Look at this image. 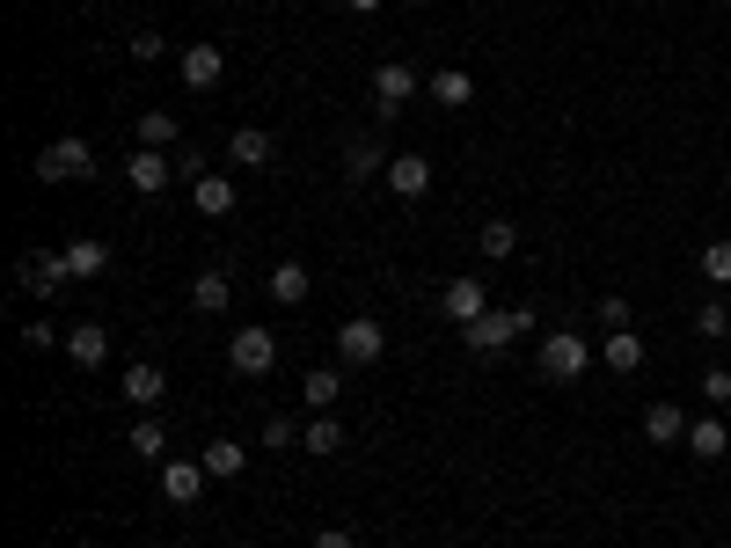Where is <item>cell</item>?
<instances>
[{"label": "cell", "mask_w": 731, "mask_h": 548, "mask_svg": "<svg viewBox=\"0 0 731 548\" xmlns=\"http://www.w3.org/2000/svg\"><path fill=\"white\" fill-rule=\"evenodd\" d=\"M534 329V307H490V315H475L469 329H461V344H469V352H505L512 336H527Z\"/></svg>", "instance_id": "1"}, {"label": "cell", "mask_w": 731, "mask_h": 548, "mask_svg": "<svg viewBox=\"0 0 731 548\" xmlns=\"http://www.w3.org/2000/svg\"><path fill=\"white\" fill-rule=\"evenodd\" d=\"M585 366H592V344L585 336H541V380H563V388H571V380H585Z\"/></svg>", "instance_id": "2"}, {"label": "cell", "mask_w": 731, "mask_h": 548, "mask_svg": "<svg viewBox=\"0 0 731 548\" xmlns=\"http://www.w3.org/2000/svg\"><path fill=\"white\" fill-rule=\"evenodd\" d=\"M37 176L44 183H81V176H96V154H88V140H52L44 154H37Z\"/></svg>", "instance_id": "3"}, {"label": "cell", "mask_w": 731, "mask_h": 548, "mask_svg": "<svg viewBox=\"0 0 731 548\" xmlns=\"http://www.w3.org/2000/svg\"><path fill=\"white\" fill-rule=\"evenodd\" d=\"M381 352H388V329L373 315H351L344 329H337V358H344V366H381Z\"/></svg>", "instance_id": "4"}, {"label": "cell", "mask_w": 731, "mask_h": 548, "mask_svg": "<svg viewBox=\"0 0 731 548\" xmlns=\"http://www.w3.org/2000/svg\"><path fill=\"white\" fill-rule=\"evenodd\" d=\"M16 278L30 285L37 301H59V293H67V278H73V264H67V248H44V256H22Z\"/></svg>", "instance_id": "5"}, {"label": "cell", "mask_w": 731, "mask_h": 548, "mask_svg": "<svg viewBox=\"0 0 731 548\" xmlns=\"http://www.w3.org/2000/svg\"><path fill=\"white\" fill-rule=\"evenodd\" d=\"M227 366L242 373V380L271 373V366H279V336H271V329H234V344H227Z\"/></svg>", "instance_id": "6"}, {"label": "cell", "mask_w": 731, "mask_h": 548, "mask_svg": "<svg viewBox=\"0 0 731 548\" xmlns=\"http://www.w3.org/2000/svg\"><path fill=\"white\" fill-rule=\"evenodd\" d=\"M418 95V67H402V59H388L381 73H373V103H381V118H395L402 103Z\"/></svg>", "instance_id": "7"}, {"label": "cell", "mask_w": 731, "mask_h": 548, "mask_svg": "<svg viewBox=\"0 0 731 548\" xmlns=\"http://www.w3.org/2000/svg\"><path fill=\"white\" fill-rule=\"evenodd\" d=\"M439 307H447L453 329H469L475 315H490V293H483V278H453L447 293H439Z\"/></svg>", "instance_id": "8"}, {"label": "cell", "mask_w": 731, "mask_h": 548, "mask_svg": "<svg viewBox=\"0 0 731 548\" xmlns=\"http://www.w3.org/2000/svg\"><path fill=\"white\" fill-rule=\"evenodd\" d=\"M161 497L169 505H198L206 497V460H161Z\"/></svg>", "instance_id": "9"}, {"label": "cell", "mask_w": 731, "mask_h": 548, "mask_svg": "<svg viewBox=\"0 0 731 548\" xmlns=\"http://www.w3.org/2000/svg\"><path fill=\"white\" fill-rule=\"evenodd\" d=\"M183 89H220V73H227V52L220 44H183Z\"/></svg>", "instance_id": "10"}, {"label": "cell", "mask_w": 731, "mask_h": 548, "mask_svg": "<svg viewBox=\"0 0 731 548\" xmlns=\"http://www.w3.org/2000/svg\"><path fill=\"white\" fill-rule=\"evenodd\" d=\"M169 176H176V161H161V146H140V154L124 161V183L140 197H154V191H169Z\"/></svg>", "instance_id": "11"}, {"label": "cell", "mask_w": 731, "mask_h": 548, "mask_svg": "<svg viewBox=\"0 0 731 548\" xmlns=\"http://www.w3.org/2000/svg\"><path fill=\"white\" fill-rule=\"evenodd\" d=\"M644 439L651 446H688V409H680V403H651L644 409Z\"/></svg>", "instance_id": "12"}, {"label": "cell", "mask_w": 731, "mask_h": 548, "mask_svg": "<svg viewBox=\"0 0 731 548\" xmlns=\"http://www.w3.org/2000/svg\"><path fill=\"white\" fill-rule=\"evenodd\" d=\"M388 191H395V197H424V191H432V161H424V154H395V161H388Z\"/></svg>", "instance_id": "13"}, {"label": "cell", "mask_w": 731, "mask_h": 548, "mask_svg": "<svg viewBox=\"0 0 731 548\" xmlns=\"http://www.w3.org/2000/svg\"><path fill=\"white\" fill-rule=\"evenodd\" d=\"M161 395H169V380H161V366H154V358L124 366V403H132V409H154Z\"/></svg>", "instance_id": "14"}, {"label": "cell", "mask_w": 731, "mask_h": 548, "mask_svg": "<svg viewBox=\"0 0 731 548\" xmlns=\"http://www.w3.org/2000/svg\"><path fill=\"white\" fill-rule=\"evenodd\" d=\"M67 358L96 373V366L110 358V329H103V322H81V329H67Z\"/></svg>", "instance_id": "15"}, {"label": "cell", "mask_w": 731, "mask_h": 548, "mask_svg": "<svg viewBox=\"0 0 731 548\" xmlns=\"http://www.w3.org/2000/svg\"><path fill=\"white\" fill-rule=\"evenodd\" d=\"M388 161H395V154H381V140H344V176H351V183L388 176Z\"/></svg>", "instance_id": "16"}, {"label": "cell", "mask_w": 731, "mask_h": 548, "mask_svg": "<svg viewBox=\"0 0 731 548\" xmlns=\"http://www.w3.org/2000/svg\"><path fill=\"white\" fill-rule=\"evenodd\" d=\"M600 366H608V373H637V366H644V336H637V329H608Z\"/></svg>", "instance_id": "17"}, {"label": "cell", "mask_w": 731, "mask_h": 548, "mask_svg": "<svg viewBox=\"0 0 731 548\" xmlns=\"http://www.w3.org/2000/svg\"><path fill=\"white\" fill-rule=\"evenodd\" d=\"M191 307H198V315H227V307H234V278H227V271L191 278Z\"/></svg>", "instance_id": "18"}, {"label": "cell", "mask_w": 731, "mask_h": 548, "mask_svg": "<svg viewBox=\"0 0 731 548\" xmlns=\"http://www.w3.org/2000/svg\"><path fill=\"white\" fill-rule=\"evenodd\" d=\"M308 264H279V271H271V278H263V293H271V301H279V307H300V301H308Z\"/></svg>", "instance_id": "19"}, {"label": "cell", "mask_w": 731, "mask_h": 548, "mask_svg": "<svg viewBox=\"0 0 731 548\" xmlns=\"http://www.w3.org/2000/svg\"><path fill=\"white\" fill-rule=\"evenodd\" d=\"M227 161H242V169H271V132H257V124H242V132L227 140Z\"/></svg>", "instance_id": "20"}, {"label": "cell", "mask_w": 731, "mask_h": 548, "mask_svg": "<svg viewBox=\"0 0 731 548\" xmlns=\"http://www.w3.org/2000/svg\"><path fill=\"white\" fill-rule=\"evenodd\" d=\"M724 446H731V432L717 425V417H695V425H688V454L695 460H724Z\"/></svg>", "instance_id": "21"}, {"label": "cell", "mask_w": 731, "mask_h": 548, "mask_svg": "<svg viewBox=\"0 0 731 548\" xmlns=\"http://www.w3.org/2000/svg\"><path fill=\"white\" fill-rule=\"evenodd\" d=\"M432 103H447V110L475 103V81H469L461 67H439V73H432Z\"/></svg>", "instance_id": "22"}, {"label": "cell", "mask_w": 731, "mask_h": 548, "mask_svg": "<svg viewBox=\"0 0 731 548\" xmlns=\"http://www.w3.org/2000/svg\"><path fill=\"white\" fill-rule=\"evenodd\" d=\"M191 197H198V213H212V220L234 213V183H227V176H198V183H191Z\"/></svg>", "instance_id": "23"}, {"label": "cell", "mask_w": 731, "mask_h": 548, "mask_svg": "<svg viewBox=\"0 0 731 548\" xmlns=\"http://www.w3.org/2000/svg\"><path fill=\"white\" fill-rule=\"evenodd\" d=\"M475 248H483L490 264H505L512 248H520V227H512V220H483V234H475Z\"/></svg>", "instance_id": "24"}, {"label": "cell", "mask_w": 731, "mask_h": 548, "mask_svg": "<svg viewBox=\"0 0 731 548\" xmlns=\"http://www.w3.org/2000/svg\"><path fill=\"white\" fill-rule=\"evenodd\" d=\"M198 460H206V476H220V483H227V476H242V468H249V454H242L234 439H212Z\"/></svg>", "instance_id": "25"}, {"label": "cell", "mask_w": 731, "mask_h": 548, "mask_svg": "<svg viewBox=\"0 0 731 548\" xmlns=\"http://www.w3.org/2000/svg\"><path fill=\"white\" fill-rule=\"evenodd\" d=\"M300 446H308V454H344V425H337L330 409H322V417L300 432Z\"/></svg>", "instance_id": "26"}, {"label": "cell", "mask_w": 731, "mask_h": 548, "mask_svg": "<svg viewBox=\"0 0 731 548\" xmlns=\"http://www.w3.org/2000/svg\"><path fill=\"white\" fill-rule=\"evenodd\" d=\"M300 403H308L314 417H322V409H337V373H330V366H314L308 380H300Z\"/></svg>", "instance_id": "27"}, {"label": "cell", "mask_w": 731, "mask_h": 548, "mask_svg": "<svg viewBox=\"0 0 731 548\" xmlns=\"http://www.w3.org/2000/svg\"><path fill=\"white\" fill-rule=\"evenodd\" d=\"M67 264H73V278H96L110 264V248L103 242H67Z\"/></svg>", "instance_id": "28"}, {"label": "cell", "mask_w": 731, "mask_h": 548, "mask_svg": "<svg viewBox=\"0 0 731 548\" xmlns=\"http://www.w3.org/2000/svg\"><path fill=\"white\" fill-rule=\"evenodd\" d=\"M140 146H161V154L176 146V118H169V110H147V118H140Z\"/></svg>", "instance_id": "29"}, {"label": "cell", "mask_w": 731, "mask_h": 548, "mask_svg": "<svg viewBox=\"0 0 731 548\" xmlns=\"http://www.w3.org/2000/svg\"><path fill=\"white\" fill-rule=\"evenodd\" d=\"M132 454H140V460H169V439H161L154 417H140V425H132Z\"/></svg>", "instance_id": "30"}, {"label": "cell", "mask_w": 731, "mask_h": 548, "mask_svg": "<svg viewBox=\"0 0 731 548\" xmlns=\"http://www.w3.org/2000/svg\"><path fill=\"white\" fill-rule=\"evenodd\" d=\"M702 278H710V285H731V242H710V248H702Z\"/></svg>", "instance_id": "31"}, {"label": "cell", "mask_w": 731, "mask_h": 548, "mask_svg": "<svg viewBox=\"0 0 731 548\" xmlns=\"http://www.w3.org/2000/svg\"><path fill=\"white\" fill-rule=\"evenodd\" d=\"M263 446H271V454L300 446V425H293V417H263Z\"/></svg>", "instance_id": "32"}, {"label": "cell", "mask_w": 731, "mask_h": 548, "mask_svg": "<svg viewBox=\"0 0 731 548\" xmlns=\"http://www.w3.org/2000/svg\"><path fill=\"white\" fill-rule=\"evenodd\" d=\"M702 403H710V409H731V373H724V366L702 373Z\"/></svg>", "instance_id": "33"}, {"label": "cell", "mask_w": 731, "mask_h": 548, "mask_svg": "<svg viewBox=\"0 0 731 548\" xmlns=\"http://www.w3.org/2000/svg\"><path fill=\"white\" fill-rule=\"evenodd\" d=\"M724 329H731V307H724V301L695 307V336H724Z\"/></svg>", "instance_id": "34"}, {"label": "cell", "mask_w": 731, "mask_h": 548, "mask_svg": "<svg viewBox=\"0 0 731 548\" xmlns=\"http://www.w3.org/2000/svg\"><path fill=\"white\" fill-rule=\"evenodd\" d=\"M124 52L140 59V67H154V59H161V52H169V44H161V37H154V30H140V37H132V44H124Z\"/></svg>", "instance_id": "35"}, {"label": "cell", "mask_w": 731, "mask_h": 548, "mask_svg": "<svg viewBox=\"0 0 731 548\" xmlns=\"http://www.w3.org/2000/svg\"><path fill=\"white\" fill-rule=\"evenodd\" d=\"M176 176H212V169H206V154H198V146H176Z\"/></svg>", "instance_id": "36"}, {"label": "cell", "mask_w": 731, "mask_h": 548, "mask_svg": "<svg viewBox=\"0 0 731 548\" xmlns=\"http://www.w3.org/2000/svg\"><path fill=\"white\" fill-rule=\"evenodd\" d=\"M22 344H30V352H52V344H67V336H59L52 322H30V329H22Z\"/></svg>", "instance_id": "37"}, {"label": "cell", "mask_w": 731, "mask_h": 548, "mask_svg": "<svg viewBox=\"0 0 731 548\" xmlns=\"http://www.w3.org/2000/svg\"><path fill=\"white\" fill-rule=\"evenodd\" d=\"M600 322H608V329H629V301H622V293H608V301H600Z\"/></svg>", "instance_id": "38"}, {"label": "cell", "mask_w": 731, "mask_h": 548, "mask_svg": "<svg viewBox=\"0 0 731 548\" xmlns=\"http://www.w3.org/2000/svg\"><path fill=\"white\" fill-rule=\"evenodd\" d=\"M314 548H359V541H351L344 527H322V534H314Z\"/></svg>", "instance_id": "39"}, {"label": "cell", "mask_w": 731, "mask_h": 548, "mask_svg": "<svg viewBox=\"0 0 731 548\" xmlns=\"http://www.w3.org/2000/svg\"><path fill=\"white\" fill-rule=\"evenodd\" d=\"M351 8H359V16H373V8H381V0H351Z\"/></svg>", "instance_id": "40"}]
</instances>
